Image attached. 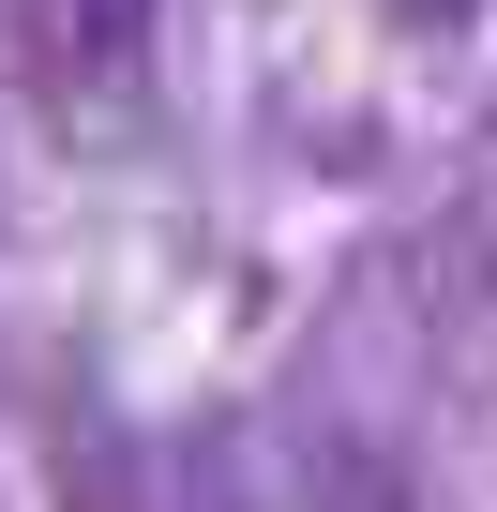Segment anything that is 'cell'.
I'll list each match as a JSON object with an SVG mask.
<instances>
[{
    "label": "cell",
    "instance_id": "obj_2",
    "mask_svg": "<svg viewBox=\"0 0 497 512\" xmlns=\"http://www.w3.org/2000/svg\"><path fill=\"white\" fill-rule=\"evenodd\" d=\"M407 16H437V31H467V0H407Z\"/></svg>",
    "mask_w": 497,
    "mask_h": 512
},
{
    "label": "cell",
    "instance_id": "obj_1",
    "mask_svg": "<svg viewBox=\"0 0 497 512\" xmlns=\"http://www.w3.org/2000/svg\"><path fill=\"white\" fill-rule=\"evenodd\" d=\"M16 46L61 106H136L151 76V0H16Z\"/></svg>",
    "mask_w": 497,
    "mask_h": 512
}]
</instances>
